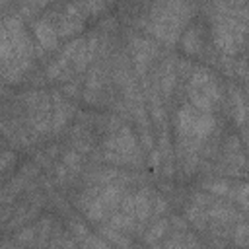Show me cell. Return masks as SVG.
<instances>
[{
	"mask_svg": "<svg viewBox=\"0 0 249 249\" xmlns=\"http://www.w3.org/2000/svg\"><path fill=\"white\" fill-rule=\"evenodd\" d=\"M214 14V35L220 47L228 53H235L247 33L249 8L243 4H216Z\"/></svg>",
	"mask_w": 249,
	"mask_h": 249,
	"instance_id": "cell-1",
	"label": "cell"
}]
</instances>
